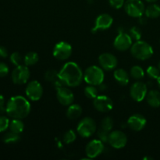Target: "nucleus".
<instances>
[{
  "instance_id": "1",
  "label": "nucleus",
  "mask_w": 160,
  "mask_h": 160,
  "mask_svg": "<svg viewBox=\"0 0 160 160\" xmlns=\"http://www.w3.org/2000/svg\"><path fill=\"white\" fill-rule=\"evenodd\" d=\"M59 79L68 87H78L84 79V73L78 63L68 62L59 70Z\"/></svg>"
},
{
  "instance_id": "2",
  "label": "nucleus",
  "mask_w": 160,
  "mask_h": 160,
  "mask_svg": "<svg viewBox=\"0 0 160 160\" xmlns=\"http://www.w3.org/2000/svg\"><path fill=\"white\" fill-rule=\"evenodd\" d=\"M29 101L21 95L11 97L6 106V112L12 119H24L31 112Z\"/></svg>"
},
{
  "instance_id": "3",
  "label": "nucleus",
  "mask_w": 160,
  "mask_h": 160,
  "mask_svg": "<svg viewBox=\"0 0 160 160\" xmlns=\"http://www.w3.org/2000/svg\"><path fill=\"white\" fill-rule=\"evenodd\" d=\"M153 48L151 45L145 41H135L131 47V53L135 59L139 60H147L153 55Z\"/></svg>"
},
{
  "instance_id": "4",
  "label": "nucleus",
  "mask_w": 160,
  "mask_h": 160,
  "mask_svg": "<svg viewBox=\"0 0 160 160\" xmlns=\"http://www.w3.org/2000/svg\"><path fill=\"white\" fill-rule=\"evenodd\" d=\"M105 78L104 71L102 67L97 66H90L84 73V80L91 85H100Z\"/></svg>"
},
{
  "instance_id": "5",
  "label": "nucleus",
  "mask_w": 160,
  "mask_h": 160,
  "mask_svg": "<svg viewBox=\"0 0 160 160\" xmlns=\"http://www.w3.org/2000/svg\"><path fill=\"white\" fill-rule=\"evenodd\" d=\"M97 130V125L95 120L92 117L83 118L77 127V131L82 138H88L93 135Z\"/></svg>"
},
{
  "instance_id": "6",
  "label": "nucleus",
  "mask_w": 160,
  "mask_h": 160,
  "mask_svg": "<svg viewBox=\"0 0 160 160\" xmlns=\"http://www.w3.org/2000/svg\"><path fill=\"white\" fill-rule=\"evenodd\" d=\"M124 10L130 17L140 18L145 13V5L142 0H127L124 3Z\"/></svg>"
},
{
  "instance_id": "7",
  "label": "nucleus",
  "mask_w": 160,
  "mask_h": 160,
  "mask_svg": "<svg viewBox=\"0 0 160 160\" xmlns=\"http://www.w3.org/2000/svg\"><path fill=\"white\" fill-rule=\"evenodd\" d=\"M30 70L28 66L19 65L12 70L11 78L15 84H24L28 82L30 78Z\"/></svg>"
},
{
  "instance_id": "8",
  "label": "nucleus",
  "mask_w": 160,
  "mask_h": 160,
  "mask_svg": "<svg viewBox=\"0 0 160 160\" xmlns=\"http://www.w3.org/2000/svg\"><path fill=\"white\" fill-rule=\"evenodd\" d=\"M72 46L67 42H59L53 48L52 54L56 59H59V60H66L68 59L70 57L72 54Z\"/></svg>"
},
{
  "instance_id": "9",
  "label": "nucleus",
  "mask_w": 160,
  "mask_h": 160,
  "mask_svg": "<svg viewBox=\"0 0 160 160\" xmlns=\"http://www.w3.org/2000/svg\"><path fill=\"white\" fill-rule=\"evenodd\" d=\"M108 143L116 149H120L126 146L128 143L127 135L120 131H110L109 134Z\"/></svg>"
},
{
  "instance_id": "10",
  "label": "nucleus",
  "mask_w": 160,
  "mask_h": 160,
  "mask_svg": "<svg viewBox=\"0 0 160 160\" xmlns=\"http://www.w3.org/2000/svg\"><path fill=\"white\" fill-rule=\"evenodd\" d=\"M26 95L31 101H38L43 95V88L38 81H31L26 87Z\"/></svg>"
},
{
  "instance_id": "11",
  "label": "nucleus",
  "mask_w": 160,
  "mask_h": 160,
  "mask_svg": "<svg viewBox=\"0 0 160 160\" xmlns=\"http://www.w3.org/2000/svg\"><path fill=\"white\" fill-rule=\"evenodd\" d=\"M148 93L147 85L142 81H137L131 85L130 89V95L135 102H142L146 97Z\"/></svg>"
},
{
  "instance_id": "12",
  "label": "nucleus",
  "mask_w": 160,
  "mask_h": 160,
  "mask_svg": "<svg viewBox=\"0 0 160 160\" xmlns=\"http://www.w3.org/2000/svg\"><path fill=\"white\" fill-rule=\"evenodd\" d=\"M104 142L99 139H95L87 144L85 152L89 159H95L102 153L104 151Z\"/></svg>"
},
{
  "instance_id": "13",
  "label": "nucleus",
  "mask_w": 160,
  "mask_h": 160,
  "mask_svg": "<svg viewBox=\"0 0 160 160\" xmlns=\"http://www.w3.org/2000/svg\"><path fill=\"white\" fill-rule=\"evenodd\" d=\"M113 23V19L109 14L102 13L100 14L95 19V26L92 28V32L97 33L98 31H105L110 28Z\"/></svg>"
},
{
  "instance_id": "14",
  "label": "nucleus",
  "mask_w": 160,
  "mask_h": 160,
  "mask_svg": "<svg viewBox=\"0 0 160 160\" xmlns=\"http://www.w3.org/2000/svg\"><path fill=\"white\" fill-rule=\"evenodd\" d=\"M98 63L104 70L110 71L117 67L118 60L114 55L109 52H105L98 56Z\"/></svg>"
},
{
  "instance_id": "15",
  "label": "nucleus",
  "mask_w": 160,
  "mask_h": 160,
  "mask_svg": "<svg viewBox=\"0 0 160 160\" xmlns=\"http://www.w3.org/2000/svg\"><path fill=\"white\" fill-rule=\"evenodd\" d=\"M93 106L98 112H107L112 110L113 102L112 99L106 95H98L93 99Z\"/></svg>"
},
{
  "instance_id": "16",
  "label": "nucleus",
  "mask_w": 160,
  "mask_h": 160,
  "mask_svg": "<svg viewBox=\"0 0 160 160\" xmlns=\"http://www.w3.org/2000/svg\"><path fill=\"white\" fill-rule=\"evenodd\" d=\"M133 39L130 36L129 34L126 33H120L116 37L113 42L114 48L120 52L127 51L131 48L132 45Z\"/></svg>"
},
{
  "instance_id": "17",
  "label": "nucleus",
  "mask_w": 160,
  "mask_h": 160,
  "mask_svg": "<svg viewBox=\"0 0 160 160\" xmlns=\"http://www.w3.org/2000/svg\"><path fill=\"white\" fill-rule=\"evenodd\" d=\"M56 97L59 102L65 106H69L71 105L74 100V95L73 92L65 87H59L57 89Z\"/></svg>"
},
{
  "instance_id": "18",
  "label": "nucleus",
  "mask_w": 160,
  "mask_h": 160,
  "mask_svg": "<svg viewBox=\"0 0 160 160\" xmlns=\"http://www.w3.org/2000/svg\"><path fill=\"white\" fill-rule=\"evenodd\" d=\"M147 120L142 114H134L128 120V125L132 131H141L146 126Z\"/></svg>"
},
{
  "instance_id": "19",
  "label": "nucleus",
  "mask_w": 160,
  "mask_h": 160,
  "mask_svg": "<svg viewBox=\"0 0 160 160\" xmlns=\"http://www.w3.org/2000/svg\"><path fill=\"white\" fill-rule=\"evenodd\" d=\"M116 81L122 86L128 85L130 81V76L128 72L123 69H117L113 73Z\"/></svg>"
},
{
  "instance_id": "20",
  "label": "nucleus",
  "mask_w": 160,
  "mask_h": 160,
  "mask_svg": "<svg viewBox=\"0 0 160 160\" xmlns=\"http://www.w3.org/2000/svg\"><path fill=\"white\" fill-rule=\"evenodd\" d=\"M147 102L153 108H158L160 106V92L156 90H151L147 93Z\"/></svg>"
},
{
  "instance_id": "21",
  "label": "nucleus",
  "mask_w": 160,
  "mask_h": 160,
  "mask_svg": "<svg viewBox=\"0 0 160 160\" xmlns=\"http://www.w3.org/2000/svg\"><path fill=\"white\" fill-rule=\"evenodd\" d=\"M82 114V108L78 104H73L68 106L67 110V117L70 120H74L79 118Z\"/></svg>"
},
{
  "instance_id": "22",
  "label": "nucleus",
  "mask_w": 160,
  "mask_h": 160,
  "mask_svg": "<svg viewBox=\"0 0 160 160\" xmlns=\"http://www.w3.org/2000/svg\"><path fill=\"white\" fill-rule=\"evenodd\" d=\"M145 13L147 17L152 19L160 17V6L157 4H151L145 9Z\"/></svg>"
},
{
  "instance_id": "23",
  "label": "nucleus",
  "mask_w": 160,
  "mask_h": 160,
  "mask_svg": "<svg viewBox=\"0 0 160 160\" xmlns=\"http://www.w3.org/2000/svg\"><path fill=\"white\" fill-rule=\"evenodd\" d=\"M9 128L10 129V131L20 134V133L23 132V129H24V124L20 119H13L9 123Z\"/></svg>"
},
{
  "instance_id": "24",
  "label": "nucleus",
  "mask_w": 160,
  "mask_h": 160,
  "mask_svg": "<svg viewBox=\"0 0 160 160\" xmlns=\"http://www.w3.org/2000/svg\"><path fill=\"white\" fill-rule=\"evenodd\" d=\"M39 56L37 52H30L25 55L24 58H23V62L24 64L28 67H31V66L34 65L38 62Z\"/></svg>"
},
{
  "instance_id": "25",
  "label": "nucleus",
  "mask_w": 160,
  "mask_h": 160,
  "mask_svg": "<svg viewBox=\"0 0 160 160\" xmlns=\"http://www.w3.org/2000/svg\"><path fill=\"white\" fill-rule=\"evenodd\" d=\"M130 74L132 78L134 80H141L145 77V71L143 68L141 67L140 66H134L131 68L130 70Z\"/></svg>"
},
{
  "instance_id": "26",
  "label": "nucleus",
  "mask_w": 160,
  "mask_h": 160,
  "mask_svg": "<svg viewBox=\"0 0 160 160\" xmlns=\"http://www.w3.org/2000/svg\"><path fill=\"white\" fill-rule=\"evenodd\" d=\"M20 139V138L19 134H16V133L12 132V131L6 133L2 138L3 142L6 144H15L18 142Z\"/></svg>"
},
{
  "instance_id": "27",
  "label": "nucleus",
  "mask_w": 160,
  "mask_h": 160,
  "mask_svg": "<svg viewBox=\"0 0 160 160\" xmlns=\"http://www.w3.org/2000/svg\"><path fill=\"white\" fill-rule=\"evenodd\" d=\"M84 92V95L90 99H95L98 95V89L95 88V85H91V84L85 87Z\"/></svg>"
},
{
  "instance_id": "28",
  "label": "nucleus",
  "mask_w": 160,
  "mask_h": 160,
  "mask_svg": "<svg viewBox=\"0 0 160 160\" xmlns=\"http://www.w3.org/2000/svg\"><path fill=\"white\" fill-rule=\"evenodd\" d=\"M113 128V120L111 117H106L102 120L101 122V128L105 131L110 132Z\"/></svg>"
},
{
  "instance_id": "29",
  "label": "nucleus",
  "mask_w": 160,
  "mask_h": 160,
  "mask_svg": "<svg viewBox=\"0 0 160 160\" xmlns=\"http://www.w3.org/2000/svg\"><path fill=\"white\" fill-rule=\"evenodd\" d=\"M76 134L73 130H69L67 132L64 134L63 135V142L67 145H70V144L73 143L75 140H76Z\"/></svg>"
},
{
  "instance_id": "30",
  "label": "nucleus",
  "mask_w": 160,
  "mask_h": 160,
  "mask_svg": "<svg viewBox=\"0 0 160 160\" xmlns=\"http://www.w3.org/2000/svg\"><path fill=\"white\" fill-rule=\"evenodd\" d=\"M146 73L149 78L152 79H156L160 76V70L158 67H154V66H150L147 68Z\"/></svg>"
},
{
  "instance_id": "31",
  "label": "nucleus",
  "mask_w": 160,
  "mask_h": 160,
  "mask_svg": "<svg viewBox=\"0 0 160 160\" xmlns=\"http://www.w3.org/2000/svg\"><path fill=\"white\" fill-rule=\"evenodd\" d=\"M142 31L140 28L137 26H134L130 29L129 34L131 37V38L134 41H138L140 40L142 38Z\"/></svg>"
},
{
  "instance_id": "32",
  "label": "nucleus",
  "mask_w": 160,
  "mask_h": 160,
  "mask_svg": "<svg viewBox=\"0 0 160 160\" xmlns=\"http://www.w3.org/2000/svg\"><path fill=\"white\" fill-rule=\"evenodd\" d=\"M10 61L14 66L17 67L19 65H21L22 62V56L20 54L17 52H15L12 54H11L10 56Z\"/></svg>"
},
{
  "instance_id": "33",
  "label": "nucleus",
  "mask_w": 160,
  "mask_h": 160,
  "mask_svg": "<svg viewBox=\"0 0 160 160\" xmlns=\"http://www.w3.org/2000/svg\"><path fill=\"white\" fill-rule=\"evenodd\" d=\"M9 120L6 117H0V133L4 132L9 127Z\"/></svg>"
},
{
  "instance_id": "34",
  "label": "nucleus",
  "mask_w": 160,
  "mask_h": 160,
  "mask_svg": "<svg viewBox=\"0 0 160 160\" xmlns=\"http://www.w3.org/2000/svg\"><path fill=\"white\" fill-rule=\"evenodd\" d=\"M110 132H108V131H105V130L100 128L98 131V138L99 140H101L102 142H108V139H109V134Z\"/></svg>"
},
{
  "instance_id": "35",
  "label": "nucleus",
  "mask_w": 160,
  "mask_h": 160,
  "mask_svg": "<svg viewBox=\"0 0 160 160\" xmlns=\"http://www.w3.org/2000/svg\"><path fill=\"white\" fill-rule=\"evenodd\" d=\"M56 73L57 72L55 70H48L45 73V79L48 81H54L56 78H59V73Z\"/></svg>"
},
{
  "instance_id": "36",
  "label": "nucleus",
  "mask_w": 160,
  "mask_h": 160,
  "mask_svg": "<svg viewBox=\"0 0 160 160\" xmlns=\"http://www.w3.org/2000/svg\"><path fill=\"white\" fill-rule=\"evenodd\" d=\"M109 2L114 9H120L124 6L125 0H109Z\"/></svg>"
},
{
  "instance_id": "37",
  "label": "nucleus",
  "mask_w": 160,
  "mask_h": 160,
  "mask_svg": "<svg viewBox=\"0 0 160 160\" xmlns=\"http://www.w3.org/2000/svg\"><path fill=\"white\" fill-rule=\"evenodd\" d=\"M9 73V67L4 62H0V78L6 77Z\"/></svg>"
},
{
  "instance_id": "38",
  "label": "nucleus",
  "mask_w": 160,
  "mask_h": 160,
  "mask_svg": "<svg viewBox=\"0 0 160 160\" xmlns=\"http://www.w3.org/2000/svg\"><path fill=\"white\" fill-rule=\"evenodd\" d=\"M8 56L7 49L4 46H0V57L6 58Z\"/></svg>"
},
{
  "instance_id": "39",
  "label": "nucleus",
  "mask_w": 160,
  "mask_h": 160,
  "mask_svg": "<svg viewBox=\"0 0 160 160\" xmlns=\"http://www.w3.org/2000/svg\"><path fill=\"white\" fill-rule=\"evenodd\" d=\"M5 106V98L3 97V95H0V110H6V109H4Z\"/></svg>"
},
{
  "instance_id": "40",
  "label": "nucleus",
  "mask_w": 160,
  "mask_h": 160,
  "mask_svg": "<svg viewBox=\"0 0 160 160\" xmlns=\"http://www.w3.org/2000/svg\"><path fill=\"white\" fill-rule=\"evenodd\" d=\"M146 2H150V3H153V2H156L157 0H145Z\"/></svg>"
},
{
  "instance_id": "41",
  "label": "nucleus",
  "mask_w": 160,
  "mask_h": 160,
  "mask_svg": "<svg viewBox=\"0 0 160 160\" xmlns=\"http://www.w3.org/2000/svg\"><path fill=\"white\" fill-rule=\"evenodd\" d=\"M157 83H158V84H159V88H160V76L157 78Z\"/></svg>"
},
{
  "instance_id": "42",
  "label": "nucleus",
  "mask_w": 160,
  "mask_h": 160,
  "mask_svg": "<svg viewBox=\"0 0 160 160\" xmlns=\"http://www.w3.org/2000/svg\"><path fill=\"white\" fill-rule=\"evenodd\" d=\"M144 159H152V158H150V157H147V158H144Z\"/></svg>"
},
{
  "instance_id": "43",
  "label": "nucleus",
  "mask_w": 160,
  "mask_h": 160,
  "mask_svg": "<svg viewBox=\"0 0 160 160\" xmlns=\"http://www.w3.org/2000/svg\"><path fill=\"white\" fill-rule=\"evenodd\" d=\"M158 68H159V70H160V60H159V63H158Z\"/></svg>"
}]
</instances>
